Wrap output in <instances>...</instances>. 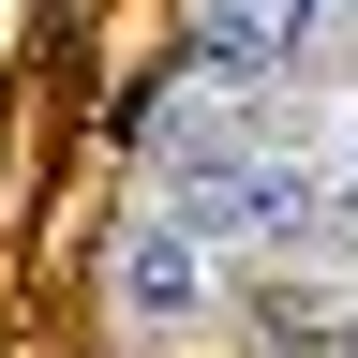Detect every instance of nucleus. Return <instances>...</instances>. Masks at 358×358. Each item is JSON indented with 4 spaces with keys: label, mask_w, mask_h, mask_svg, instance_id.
I'll return each mask as SVG.
<instances>
[{
    "label": "nucleus",
    "mask_w": 358,
    "mask_h": 358,
    "mask_svg": "<svg viewBox=\"0 0 358 358\" xmlns=\"http://www.w3.org/2000/svg\"><path fill=\"white\" fill-rule=\"evenodd\" d=\"M105 299H120V329H194L209 313V239L164 224V209H134L120 254H105Z\"/></svg>",
    "instance_id": "f257e3e1"
},
{
    "label": "nucleus",
    "mask_w": 358,
    "mask_h": 358,
    "mask_svg": "<svg viewBox=\"0 0 358 358\" xmlns=\"http://www.w3.org/2000/svg\"><path fill=\"white\" fill-rule=\"evenodd\" d=\"M329 239H358V164H329Z\"/></svg>",
    "instance_id": "f03ea898"
},
{
    "label": "nucleus",
    "mask_w": 358,
    "mask_h": 358,
    "mask_svg": "<svg viewBox=\"0 0 358 358\" xmlns=\"http://www.w3.org/2000/svg\"><path fill=\"white\" fill-rule=\"evenodd\" d=\"M329 45H358V0H329Z\"/></svg>",
    "instance_id": "7ed1b4c3"
}]
</instances>
